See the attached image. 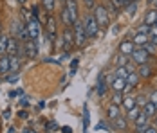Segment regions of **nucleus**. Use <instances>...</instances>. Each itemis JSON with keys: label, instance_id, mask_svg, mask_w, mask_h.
Segmentation results:
<instances>
[{"label": "nucleus", "instance_id": "23", "mask_svg": "<svg viewBox=\"0 0 157 133\" xmlns=\"http://www.w3.org/2000/svg\"><path fill=\"white\" fill-rule=\"evenodd\" d=\"M144 24H148V25H154L157 24V9H150L146 16H144Z\"/></svg>", "mask_w": 157, "mask_h": 133}, {"label": "nucleus", "instance_id": "37", "mask_svg": "<svg viewBox=\"0 0 157 133\" xmlns=\"http://www.w3.org/2000/svg\"><path fill=\"white\" fill-rule=\"evenodd\" d=\"M85 6H87L89 9H94L96 7V0H85Z\"/></svg>", "mask_w": 157, "mask_h": 133}, {"label": "nucleus", "instance_id": "19", "mask_svg": "<svg viewBox=\"0 0 157 133\" xmlns=\"http://www.w3.org/2000/svg\"><path fill=\"white\" fill-rule=\"evenodd\" d=\"M143 112V108L141 106H137V104H136V106H134V108H130V110H128V112H126V120H132V122H134V120H136V119L139 117V113H141Z\"/></svg>", "mask_w": 157, "mask_h": 133}, {"label": "nucleus", "instance_id": "40", "mask_svg": "<svg viewBox=\"0 0 157 133\" xmlns=\"http://www.w3.org/2000/svg\"><path fill=\"white\" fill-rule=\"evenodd\" d=\"M150 101L155 104V108H157V90L154 92V94H152V95H150Z\"/></svg>", "mask_w": 157, "mask_h": 133}, {"label": "nucleus", "instance_id": "14", "mask_svg": "<svg viewBox=\"0 0 157 133\" xmlns=\"http://www.w3.org/2000/svg\"><path fill=\"white\" fill-rule=\"evenodd\" d=\"M136 47H144V45L150 42V34H143V32H137L136 36H134V40H132Z\"/></svg>", "mask_w": 157, "mask_h": 133}, {"label": "nucleus", "instance_id": "49", "mask_svg": "<svg viewBox=\"0 0 157 133\" xmlns=\"http://www.w3.org/2000/svg\"><path fill=\"white\" fill-rule=\"evenodd\" d=\"M18 2H20V4H25V2H27V0H18Z\"/></svg>", "mask_w": 157, "mask_h": 133}, {"label": "nucleus", "instance_id": "5", "mask_svg": "<svg viewBox=\"0 0 157 133\" xmlns=\"http://www.w3.org/2000/svg\"><path fill=\"white\" fill-rule=\"evenodd\" d=\"M148 58H150V54L146 52V49H144V47H136V49H134V52L130 54V59H132L136 65L148 63Z\"/></svg>", "mask_w": 157, "mask_h": 133}, {"label": "nucleus", "instance_id": "36", "mask_svg": "<svg viewBox=\"0 0 157 133\" xmlns=\"http://www.w3.org/2000/svg\"><path fill=\"white\" fill-rule=\"evenodd\" d=\"M144 49H146V52H148V54H154V52L157 50V47L152 43V42H148V43L144 45Z\"/></svg>", "mask_w": 157, "mask_h": 133}, {"label": "nucleus", "instance_id": "32", "mask_svg": "<svg viewBox=\"0 0 157 133\" xmlns=\"http://www.w3.org/2000/svg\"><path fill=\"white\" fill-rule=\"evenodd\" d=\"M150 27H152V25H148V24H141V25L137 27V32H143V34H150Z\"/></svg>", "mask_w": 157, "mask_h": 133}, {"label": "nucleus", "instance_id": "34", "mask_svg": "<svg viewBox=\"0 0 157 133\" xmlns=\"http://www.w3.org/2000/svg\"><path fill=\"white\" fill-rule=\"evenodd\" d=\"M148 103V99H146V97H144V95H137V97H136V104H137V106H144V104Z\"/></svg>", "mask_w": 157, "mask_h": 133}, {"label": "nucleus", "instance_id": "48", "mask_svg": "<svg viewBox=\"0 0 157 133\" xmlns=\"http://www.w3.org/2000/svg\"><path fill=\"white\" fill-rule=\"evenodd\" d=\"M24 133H34V131H33V130H25Z\"/></svg>", "mask_w": 157, "mask_h": 133}, {"label": "nucleus", "instance_id": "9", "mask_svg": "<svg viewBox=\"0 0 157 133\" xmlns=\"http://www.w3.org/2000/svg\"><path fill=\"white\" fill-rule=\"evenodd\" d=\"M20 47H22V42L18 40V38H9V42H7V49H6V54L7 56H16L18 54V50H20Z\"/></svg>", "mask_w": 157, "mask_h": 133}, {"label": "nucleus", "instance_id": "47", "mask_svg": "<svg viewBox=\"0 0 157 133\" xmlns=\"http://www.w3.org/2000/svg\"><path fill=\"white\" fill-rule=\"evenodd\" d=\"M132 2H134V0H123V4H125V6H128V4H132Z\"/></svg>", "mask_w": 157, "mask_h": 133}, {"label": "nucleus", "instance_id": "44", "mask_svg": "<svg viewBox=\"0 0 157 133\" xmlns=\"http://www.w3.org/2000/svg\"><path fill=\"white\" fill-rule=\"evenodd\" d=\"M62 131H63V133H71V131H72V130H71L69 126H63V128H62Z\"/></svg>", "mask_w": 157, "mask_h": 133}, {"label": "nucleus", "instance_id": "35", "mask_svg": "<svg viewBox=\"0 0 157 133\" xmlns=\"http://www.w3.org/2000/svg\"><path fill=\"white\" fill-rule=\"evenodd\" d=\"M126 11H128V15H130V16H134V15H136V11H137V7H136V2L128 4V6H126Z\"/></svg>", "mask_w": 157, "mask_h": 133}, {"label": "nucleus", "instance_id": "26", "mask_svg": "<svg viewBox=\"0 0 157 133\" xmlns=\"http://www.w3.org/2000/svg\"><path fill=\"white\" fill-rule=\"evenodd\" d=\"M62 20H63V24H65V27H72V18H71V15H69L67 7L62 9Z\"/></svg>", "mask_w": 157, "mask_h": 133}, {"label": "nucleus", "instance_id": "27", "mask_svg": "<svg viewBox=\"0 0 157 133\" xmlns=\"http://www.w3.org/2000/svg\"><path fill=\"white\" fill-rule=\"evenodd\" d=\"M123 106H125L126 112H128L130 108H134V106H136V97H132V95H126V97H123Z\"/></svg>", "mask_w": 157, "mask_h": 133}, {"label": "nucleus", "instance_id": "21", "mask_svg": "<svg viewBox=\"0 0 157 133\" xmlns=\"http://www.w3.org/2000/svg\"><path fill=\"white\" fill-rule=\"evenodd\" d=\"M107 115H109V119H112V120H114V119H117L119 115H121V110H119V106L112 103L109 108H107Z\"/></svg>", "mask_w": 157, "mask_h": 133}, {"label": "nucleus", "instance_id": "20", "mask_svg": "<svg viewBox=\"0 0 157 133\" xmlns=\"http://www.w3.org/2000/svg\"><path fill=\"white\" fill-rule=\"evenodd\" d=\"M143 112H144V113H146V115H148L150 119H154V117L157 115V108H155V104L152 103L150 99H148V103L143 106Z\"/></svg>", "mask_w": 157, "mask_h": 133}, {"label": "nucleus", "instance_id": "1", "mask_svg": "<svg viewBox=\"0 0 157 133\" xmlns=\"http://www.w3.org/2000/svg\"><path fill=\"white\" fill-rule=\"evenodd\" d=\"M72 31H74V42H76V45L78 47H85V43H87V32H85V25H83V22H79V20H76L74 22V25H72Z\"/></svg>", "mask_w": 157, "mask_h": 133}, {"label": "nucleus", "instance_id": "46", "mask_svg": "<svg viewBox=\"0 0 157 133\" xmlns=\"http://www.w3.org/2000/svg\"><path fill=\"white\" fill-rule=\"evenodd\" d=\"M150 42H152V43L157 47V36H152V40H150Z\"/></svg>", "mask_w": 157, "mask_h": 133}, {"label": "nucleus", "instance_id": "17", "mask_svg": "<svg viewBox=\"0 0 157 133\" xmlns=\"http://www.w3.org/2000/svg\"><path fill=\"white\" fill-rule=\"evenodd\" d=\"M125 87H126V79H123V77H117V76H116V79H114V83H112V87H110V88L114 90V92H121V94H123Z\"/></svg>", "mask_w": 157, "mask_h": 133}, {"label": "nucleus", "instance_id": "22", "mask_svg": "<svg viewBox=\"0 0 157 133\" xmlns=\"http://www.w3.org/2000/svg\"><path fill=\"white\" fill-rule=\"evenodd\" d=\"M24 27H25V24H22V22L15 20V22L11 24V34H13L15 38H18V36H20V32L24 31Z\"/></svg>", "mask_w": 157, "mask_h": 133}, {"label": "nucleus", "instance_id": "6", "mask_svg": "<svg viewBox=\"0 0 157 133\" xmlns=\"http://www.w3.org/2000/svg\"><path fill=\"white\" fill-rule=\"evenodd\" d=\"M25 27H27V32H29V38H31V40H38V38H40V29H42V25H40L38 20L31 18V20L25 24Z\"/></svg>", "mask_w": 157, "mask_h": 133}, {"label": "nucleus", "instance_id": "25", "mask_svg": "<svg viewBox=\"0 0 157 133\" xmlns=\"http://www.w3.org/2000/svg\"><path fill=\"white\" fill-rule=\"evenodd\" d=\"M114 126H116L117 130L125 131V130H126V117H123V115H119L117 119H114Z\"/></svg>", "mask_w": 157, "mask_h": 133}, {"label": "nucleus", "instance_id": "15", "mask_svg": "<svg viewBox=\"0 0 157 133\" xmlns=\"http://www.w3.org/2000/svg\"><path fill=\"white\" fill-rule=\"evenodd\" d=\"M107 81H105V76L99 74V77H98V85H96V92H98V95L101 97V95H105V92H107Z\"/></svg>", "mask_w": 157, "mask_h": 133}, {"label": "nucleus", "instance_id": "54", "mask_svg": "<svg viewBox=\"0 0 157 133\" xmlns=\"http://www.w3.org/2000/svg\"><path fill=\"white\" fill-rule=\"evenodd\" d=\"M63 2H65V0H63Z\"/></svg>", "mask_w": 157, "mask_h": 133}, {"label": "nucleus", "instance_id": "45", "mask_svg": "<svg viewBox=\"0 0 157 133\" xmlns=\"http://www.w3.org/2000/svg\"><path fill=\"white\" fill-rule=\"evenodd\" d=\"M18 117H20V119H25V117H27V113H25V112H20V113H18Z\"/></svg>", "mask_w": 157, "mask_h": 133}, {"label": "nucleus", "instance_id": "28", "mask_svg": "<svg viewBox=\"0 0 157 133\" xmlns=\"http://www.w3.org/2000/svg\"><path fill=\"white\" fill-rule=\"evenodd\" d=\"M110 6H112V11H114V13H117L121 7H125L123 0H110Z\"/></svg>", "mask_w": 157, "mask_h": 133}, {"label": "nucleus", "instance_id": "42", "mask_svg": "<svg viewBox=\"0 0 157 133\" xmlns=\"http://www.w3.org/2000/svg\"><path fill=\"white\" fill-rule=\"evenodd\" d=\"M132 90H134V87H130V85L126 83V87H125V90H123V94H126V95H128V94H130Z\"/></svg>", "mask_w": 157, "mask_h": 133}, {"label": "nucleus", "instance_id": "12", "mask_svg": "<svg viewBox=\"0 0 157 133\" xmlns=\"http://www.w3.org/2000/svg\"><path fill=\"white\" fill-rule=\"evenodd\" d=\"M134 49H136V43H134L132 40H125V42L119 43V52L125 54V56H130V54L134 52Z\"/></svg>", "mask_w": 157, "mask_h": 133}, {"label": "nucleus", "instance_id": "10", "mask_svg": "<svg viewBox=\"0 0 157 133\" xmlns=\"http://www.w3.org/2000/svg\"><path fill=\"white\" fill-rule=\"evenodd\" d=\"M65 7L72 18V25H74V22L78 20V2L76 0H65Z\"/></svg>", "mask_w": 157, "mask_h": 133}, {"label": "nucleus", "instance_id": "43", "mask_svg": "<svg viewBox=\"0 0 157 133\" xmlns=\"http://www.w3.org/2000/svg\"><path fill=\"white\" fill-rule=\"evenodd\" d=\"M52 128H56V130H58V124H54V122H47V130H49V131H52Z\"/></svg>", "mask_w": 157, "mask_h": 133}, {"label": "nucleus", "instance_id": "50", "mask_svg": "<svg viewBox=\"0 0 157 133\" xmlns=\"http://www.w3.org/2000/svg\"><path fill=\"white\" fill-rule=\"evenodd\" d=\"M148 2H152V4H155V0H148Z\"/></svg>", "mask_w": 157, "mask_h": 133}, {"label": "nucleus", "instance_id": "4", "mask_svg": "<svg viewBox=\"0 0 157 133\" xmlns=\"http://www.w3.org/2000/svg\"><path fill=\"white\" fill-rule=\"evenodd\" d=\"M94 18H96V22L99 24V27H107L110 24L109 11H107V7H103V6H96L94 7Z\"/></svg>", "mask_w": 157, "mask_h": 133}, {"label": "nucleus", "instance_id": "33", "mask_svg": "<svg viewBox=\"0 0 157 133\" xmlns=\"http://www.w3.org/2000/svg\"><path fill=\"white\" fill-rule=\"evenodd\" d=\"M126 65H128V56L121 54V56L117 58V67H126Z\"/></svg>", "mask_w": 157, "mask_h": 133}, {"label": "nucleus", "instance_id": "31", "mask_svg": "<svg viewBox=\"0 0 157 133\" xmlns=\"http://www.w3.org/2000/svg\"><path fill=\"white\" fill-rule=\"evenodd\" d=\"M112 103L114 104H123V95H121V92H114V95H112Z\"/></svg>", "mask_w": 157, "mask_h": 133}, {"label": "nucleus", "instance_id": "16", "mask_svg": "<svg viewBox=\"0 0 157 133\" xmlns=\"http://www.w3.org/2000/svg\"><path fill=\"white\" fill-rule=\"evenodd\" d=\"M20 65H22V59L18 58V56H9V72L18 74V70H20Z\"/></svg>", "mask_w": 157, "mask_h": 133}, {"label": "nucleus", "instance_id": "18", "mask_svg": "<svg viewBox=\"0 0 157 133\" xmlns=\"http://www.w3.org/2000/svg\"><path fill=\"white\" fill-rule=\"evenodd\" d=\"M9 72V56L2 54L0 56V76H6Z\"/></svg>", "mask_w": 157, "mask_h": 133}, {"label": "nucleus", "instance_id": "53", "mask_svg": "<svg viewBox=\"0 0 157 133\" xmlns=\"http://www.w3.org/2000/svg\"><path fill=\"white\" fill-rule=\"evenodd\" d=\"M134 2H139V0H134Z\"/></svg>", "mask_w": 157, "mask_h": 133}, {"label": "nucleus", "instance_id": "3", "mask_svg": "<svg viewBox=\"0 0 157 133\" xmlns=\"http://www.w3.org/2000/svg\"><path fill=\"white\" fill-rule=\"evenodd\" d=\"M83 25H85V32H87V38H94L99 31V24L96 22L94 15H89L83 20Z\"/></svg>", "mask_w": 157, "mask_h": 133}, {"label": "nucleus", "instance_id": "52", "mask_svg": "<svg viewBox=\"0 0 157 133\" xmlns=\"http://www.w3.org/2000/svg\"><path fill=\"white\" fill-rule=\"evenodd\" d=\"M155 9H157V0H155Z\"/></svg>", "mask_w": 157, "mask_h": 133}, {"label": "nucleus", "instance_id": "2", "mask_svg": "<svg viewBox=\"0 0 157 133\" xmlns=\"http://www.w3.org/2000/svg\"><path fill=\"white\" fill-rule=\"evenodd\" d=\"M56 29H58V25H56V18H54V15H47L45 32H47V38H49V43L51 45H54V42H56Z\"/></svg>", "mask_w": 157, "mask_h": 133}, {"label": "nucleus", "instance_id": "11", "mask_svg": "<svg viewBox=\"0 0 157 133\" xmlns=\"http://www.w3.org/2000/svg\"><path fill=\"white\" fill-rule=\"evenodd\" d=\"M25 47V52H27V58L29 59H34L38 56V45H36V40H29L27 43H24Z\"/></svg>", "mask_w": 157, "mask_h": 133}, {"label": "nucleus", "instance_id": "29", "mask_svg": "<svg viewBox=\"0 0 157 133\" xmlns=\"http://www.w3.org/2000/svg\"><path fill=\"white\" fill-rule=\"evenodd\" d=\"M7 42H9V36H0V54H6Z\"/></svg>", "mask_w": 157, "mask_h": 133}, {"label": "nucleus", "instance_id": "51", "mask_svg": "<svg viewBox=\"0 0 157 133\" xmlns=\"http://www.w3.org/2000/svg\"><path fill=\"white\" fill-rule=\"evenodd\" d=\"M154 119H155V126H157V115H155V117H154Z\"/></svg>", "mask_w": 157, "mask_h": 133}, {"label": "nucleus", "instance_id": "7", "mask_svg": "<svg viewBox=\"0 0 157 133\" xmlns=\"http://www.w3.org/2000/svg\"><path fill=\"white\" fill-rule=\"evenodd\" d=\"M72 43H76L74 42V31L71 29V27H65L63 29V50L69 52L72 49Z\"/></svg>", "mask_w": 157, "mask_h": 133}, {"label": "nucleus", "instance_id": "24", "mask_svg": "<svg viewBox=\"0 0 157 133\" xmlns=\"http://www.w3.org/2000/svg\"><path fill=\"white\" fill-rule=\"evenodd\" d=\"M139 79H141V77H139L137 72H130L128 77H126V83H128L130 87H134V88H136V87H137V83H139Z\"/></svg>", "mask_w": 157, "mask_h": 133}, {"label": "nucleus", "instance_id": "30", "mask_svg": "<svg viewBox=\"0 0 157 133\" xmlns=\"http://www.w3.org/2000/svg\"><path fill=\"white\" fill-rule=\"evenodd\" d=\"M54 4H56V0H42V6L47 9L49 13H52V9H54Z\"/></svg>", "mask_w": 157, "mask_h": 133}, {"label": "nucleus", "instance_id": "8", "mask_svg": "<svg viewBox=\"0 0 157 133\" xmlns=\"http://www.w3.org/2000/svg\"><path fill=\"white\" fill-rule=\"evenodd\" d=\"M134 122H136V133H143L148 126H150V117H148L144 112H141V113H139V117L136 119Z\"/></svg>", "mask_w": 157, "mask_h": 133}, {"label": "nucleus", "instance_id": "39", "mask_svg": "<svg viewBox=\"0 0 157 133\" xmlns=\"http://www.w3.org/2000/svg\"><path fill=\"white\" fill-rule=\"evenodd\" d=\"M150 36H157V24H154L150 27Z\"/></svg>", "mask_w": 157, "mask_h": 133}, {"label": "nucleus", "instance_id": "41", "mask_svg": "<svg viewBox=\"0 0 157 133\" xmlns=\"http://www.w3.org/2000/svg\"><path fill=\"white\" fill-rule=\"evenodd\" d=\"M20 104H22V106H29V97H22V99H20Z\"/></svg>", "mask_w": 157, "mask_h": 133}, {"label": "nucleus", "instance_id": "13", "mask_svg": "<svg viewBox=\"0 0 157 133\" xmlns=\"http://www.w3.org/2000/svg\"><path fill=\"white\" fill-rule=\"evenodd\" d=\"M136 72H137V74H139V77H143V79H148L150 76L154 74V70H152V67H150L148 63H143V65H137Z\"/></svg>", "mask_w": 157, "mask_h": 133}, {"label": "nucleus", "instance_id": "38", "mask_svg": "<svg viewBox=\"0 0 157 133\" xmlns=\"http://www.w3.org/2000/svg\"><path fill=\"white\" fill-rule=\"evenodd\" d=\"M143 133H157V126H155V124H154V126H148Z\"/></svg>", "mask_w": 157, "mask_h": 133}]
</instances>
